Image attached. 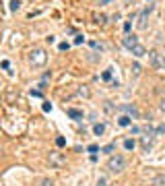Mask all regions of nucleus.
<instances>
[{"label": "nucleus", "instance_id": "f3484780", "mask_svg": "<svg viewBox=\"0 0 165 186\" xmlns=\"http://www.w3.org/2000/svg\"><path fill=\"white\" fill-rule=\"evenodd\" d=\"M39 186H56V184H54V180H50V178H43V180L39 182Z\"/></svg>", "mask_w": 165, "mask_h": 186}, {"label": "nucleus", "instance_id": "6e6552de", "mask_svg": "<svg viewBox=\"0 0 165 186\" xmlns=\"http://www.w3.org/2000/svg\"><path fill=\"white\" fill-rule=\"evenodd\" d=\"M122 110H124V112H128V116H132V118H138V110L134 108V105L126 103V105H122Z\"/></svg>", "mask_w": 165, "mask_h": 186}, {"label": "nucleus", "instance_id": "cd10ccee", "mask_svg": "<svg viewBox=\"0 0 165 186\" xmlns=\"http://www.w3.org/2000/svg\"><path fill=\"white\" fill-rule=\"evenodd\" d=\"M52 110V103H43V112H50Z\"/></svg>", "mask_w": 165, "mask_h": 186}, {"label": "nucleus", "instance_id": "39448f33", "mask_svg": "<svg viewBox=\"0 0 165 186\" xmlns=\"http://www.w3.org/2000/svg\"><path fill=\"white\" fill-rule=\"evenodd\" d=\"M122 43H124V46H126L128 50H132L134 46H138V37H136V35H130V33H128L126 37L122 39Z\"/></svg>", "mask_w": 165, "mask_h": 186}, {"label": "nucleus", "instance_id": "1a4fd4ad", "mask_svg": "<svg viewBox=\"0 0 165 186\" xmlns=\"http://www.w3.org/2000/svg\"><path fill=\"white\" fill-rule=\"evenodd\" d=\"M130 52H132V54H134L136 58H140V56H144V54H146V50H144V48L140 46V43H138V46H134V48L130 50Z\"/></svg>", "mask_w": 165, "mask_h": 186}, {"label": "nucleus", "instance_id": "0eeeda50", "mask_svg": "<svg viewBox=\"0 0 165 186\" xmlns=\"http://www.w3.org/2000/svg\"><path fill=\"white\" fill-rule=\"evenodd\" d=\"M66 114H68V116H70L72 120H83V112H81V110H76V108H68Z\"/></svg>", "mask_w": 165, "mask_h": 186}, {"label": "nucleus", "instance_id": "20e7f679", "mask_svg": "<svg viewBox=\"0 0 165 186\" xmlns=\"http://www.w3.org/2000/svg\"><path fill=\"white\" fill-rule=\"evenodd\" d=\"M50 163H52V165H56V167H60V165H64V163H66V159H64L62 153L52 151V153H50Z\"/></svg>", "mask_w": 165, "mask_h": 186}, {"label": "nucleus", "instance_id": "423d86ee", "mask_svg": "<svg viewBox=\"0 0 165 186\" xmlns=\"http://www.w3.org/2000/svg\"><path fill=\"white\" fill-rule=\"evenodd\" d=\"M149 58H151V62H153V66H157V68H161V62H163V58L159 56V52H155V50H151V52H149Z\"/></svg>", "mask_w": 165, "mask_h": 186}, {"label": "nucleus", "instance_id": "dca6fc26", "mask_svg": "<svg viewBox=\"0 0 165 186\" xmlns=\"http://www.w3.org/2000/svg\"><path fill=\"white\" fill-rule=\"evenodd\" d=\"M101 79H103V81H111V68H109V70H103V73H101Z\"/></svg>", "mask_w": 165, "mask_h": 186}, {"label": "nucleus", "instance_id": "9d476101", "mask_svg": "<svg viewBox=\"0 0 165 186\" xmlns=\"http://www.w3.org/2000/svg\"><path fill=\"white\" fill-rule=\"evenodd\" d=\"M140 143H142V149H144V151H149V149H151V145H153L151 135H144V137L140 139Z\"/></svg>", "mask_w": 165, "mask_h": 186}, {"label": "nucleus", "instance_id": "9b49d317", "mask_svg": "<svg viewBox=\"0 0 165 186\" xmlns=\"http://www.w3.org/2000/svg\"><path fill=\"white\" fill-rule=\"evenodd\" d=\"M118 124H120V126H130V124H132V118H130V116H120Z\"/></svg>", "mask_w": 165, "mask_h": 186}, {"label": "nucleus", "instance_id": "393cba45", "mask_svg": "<svg viewBox=\"0 0 165 186\" xmlns=\"http://www.w3.org/2000/svg\"><path fill=\"white\" fill-rule=\"evenodd\" d=\"M83 41H85L83 35H76V37H74V43H76V46H79V43H83Z\"/></svg>", "mask_w": 165, "mask_h": 186}, {"label": "nucleus", "instance_id": "72a5a7b5", "mask_svg": "<svg viewBox=\"0 0 165 186\" xmlns=\"http://www.w3.org/2000/svg\"><path fill=\"white\" fill-rule=\"evenodd\" d=\"M161 68H165V58H163V62H161Z\"/></svg>", "mask_w": 165, "mask_h": 186}, {"label": "nucleus", "instance_id": "a211bd4d", "mask_svg": "<svg viewBox=\"0 0 165 186\" xmlns=\"http://www.w3.org/2000/svg\"><path fill=\"white\" fill-rule=\"evenodd\" d=\"M132 75H134V77L140 75V64H132Z\"/></svg>", "mask_w": 165, "mask_h": 186}, {"label": "nucleus", "instance_id": "412c9836", "mask_svg": "<svg viewBox=\"0 0 165 186\" xmlns=\"http://www.w3.org/2000/svg\"><path fill=\"white\" fill-rule=\"evenodd\" d=\"M56 145H58V147H64V145H66V139H64V137H58V139H56Z\"/></svg>", "mask_w": 165, "mask_h": 186}, {"label": "nucleus", "instance_id": "b1692460", "mask_svg": "<svg viewBox=\"0 0 165 186\" xmlns=\"http://www.w3.org/2000/svg\"><path fill=\"white\" fill-rule=\"evenodd\" d=\"M58 48H60V50H62V52H64V50H68V48H70V43H68V41H62V43H60V46H58Z\"/></svg>", "mask_w": 165, "mask_h": 186}, {"label": "nucleus", "instance_id": "a878e982", "mask_svg": "<svg viewBox=\"0 0 165 186\" xmlns=\"http://www.w3.org/2000/svg\"><path fill=\"white\" fill-rule=\"evenodd\" d=\"M79 93H81V95H89V89H85V87H81V89H79Z\"/></svg>", "mask_w": 165, "mask_h": 186}, {"label": "nucleus", "instance_id": "7c9ffc66", "mask_svg": "<svg viewBox=\"0 0 165 186\" xmlns=\"http://www.w3.org/2000/svg\"><path fill=\"white\" fill-rule=\"evenodd\" d=\"M31 95H33V97H41V91L35 89V91H31Z\"/></svg>", "mask_w": 165, "mask_h": 186}, {"label": "nucleus", "instance_id": "473e14b6", "mask_svg": "<svg viewBox=\"0 0 165 186\" xmlns=\"http://www.w3.org/2000/svg\"><path fill=\"white\" fill-rule=\"evenodd\" d=\"M97 2H99V4H107V2H109V0H97Z\"/></svg>", "mask_w": 165, "mask_h": 186}, {"label": "nucleus", "instance_id": "bb28decb", "mask_svg": "<svg viewBox=\"0 0 165 186\" xmlns=\"http://www.w3.org/2000/svg\"><path fill=\"white\" fill-rule=\"evenodd\" d=\"M155 182H157V184H165V176H159V178L155 180Z\"/></svg>", "mask_w": 165, "mask_h": 186}, {"label": "nucleus", "instance_id": "2f4dec72", "mask_svg": "<svg viewBox=\"0 0 165 186\" xmlns=\"http://www.w3.org/2000/svg\"><path fill=\"white\" fill-rule=\"evenodd\" d=\"M159 108H161V112H165V99L161 101V105H159Z\"/></svg>", "mask_w": 165, "mask_h": 186}, {"label": "nucleus", "instance_id": "aec40b11", "mask_svg": "<svg viewBox=\"0 0 165 186\" xmlns=\"http://www.w3.org/2000/svg\"><path fill=\"white\" fill-rule=\"evenodd\" d=\"M87 151H89V153H97L99 151V145H89V147H87Z\"/></svg>", "mask_w": 165, "mask_h": 186}, {"label": "nucleus", "instance_id": "c85d7f7f", "mask_svg": "<svg viewBox=\"0 0 165 186\" xmlns=\"http://www.w3.org/2000/svg\"><path fill=\"white\" fill-rule=\"evenodd\" d=\"M8 66H11V64H8V60H2V68H4V70H8Z\"/></svg>", "mask_w": 165, "mask_h": 186}, {"label": "nucleus", "instance_id": "4be33fe9", "mask_svg": "<svg viewBox=\"0 0 165 186\" xmlns=\"http://www.w3.org/2000/svg\"><path fill=\"white\" fill-rule=\"evenodd\" d=\"M155 135H165V124H161V126H157V130H155Z\"/></svg>", "mask_w": 165, "mask_h": 186}, {"label": "nucleus", "instance_id": "f8f14e48", "mask_svg": "<svg viewBox=\"0 0 165 186\" xmlns=\"http://www.w3.org/2000/svg\"><path fill=\"white\" fill-rule=\"evenodd\" d=\"M93 132H95V135H97V137H101L103 135V132H105V124H95V126H93Z\"/></svg>", "mask_w": 165, "mask_h": 186}, {"label": "nucleus", "instance_id": "f03ea898", "mask_svg": "<svg viewBox=\"0 0 165 186\" xmlns=\"http://www.w3.org/2000/svg\"><path fill=\"white\" fill-rule=\"evenodd\" d=\"M29 60H31L33 66H43V64H46V60H48V54L37 48V50H33L31 54H29Z\"/></svg>", "mask_w": 165, "mask_h": 186}, {"label": "nucleus", "instance_id": "5701e85b", "mask_svg": "<svg viewBox=\"0 0 165 186\" xmlns=\"http://www.w3.org/2000/svg\"><path fill=\"white\" fill-rule=\"evenodd\" d=\"M130 29H132V23H130V21H126V23H124V31H126V35L130 33Z\"/></svg>", "mask_w": 165, "mask_h": 186}, {"label": "nucleus", "instance_id": "ddd939ff", "mask_svg": "<svg viewBox=\"0 0 165 186\" xmlns=\"http://www.w3.org/2000/svg\"><path fill=\"white\" fill-rule=\"evenodd\" d=\"M101 151H103V153H107V155H111V153L116 151V145H114V143H109V145H105V147H103Z\"/></svg>", "mask_w": 165, "mask_h": 186}, {"label": "nucleus", "instance_id": "7ed1b4c3", "mask_svg": "<svg viewBox=\"0 0 165 186\" xmlns=\"http://www.w3.org/2000/svg\"><path fill=\"white\" fill-rule=\"evenodd\" d=\"M151 11H153V4H149L140 15H138V29H146V21H149V13Z\"/></svg>", "mask_w": 165, "mask_h": 186}, {"label": "nucleus", "instance_id": "2eb2a0df", "mask_svg": "<svg viewBox=\"0 0 165 186\" xmlns=\"http://www.w3.org/2000/svg\"><path fill=\"white\" fill-rule=\"evenodd\" d=\"M21 8V0H11V11H19Z\"/></svg>", "mask_w": 165, "mask_h": 186}, {"label": "nucleus", "instance_id": "f257e3e1", "mask_svg": "<svg viewBox=\"0 0 165 186\" xmlns=\"http://www.w3.org/2000/svg\"><path fill=\"white\" fill-rule=\"evenodd\" d=\"M124 167H126V159L122 155H111L107 159V170L109 172H114V174H120V172H124Z\"/></svg>", "mask_w": 165, "mask_h": 186}, {"label": "nucleus", "instance_id": "c756f323", "mask_svg": "<svg viewBox=\"0 0 165 186\" xmlns=\"http://www.w3.org/2000/svg\"><path fill=\"white\" fill-rule=\"evenodd\" d=\"M97 186H105V178H99L97 180Z\"/></svg>", "mask_w": 165, "mask_h": 186}, {"label": "nucleus", "instance_id": "6ab92c4d", "mask_svg": "<svg viewBox=\"0 0 165 186\" xmlns=\"http://www.w3.org/2000/svg\"><path fill=\"white\" fill-rule=\"evenodd\" d=\"M105 21H107V17H103V15H97V17H95V23H101V25H103Z\"/></svg>", "mask_w": 165, "mask_h": 186}, {"label": "nucleus", "instance_id": "4468645a", "mask_svg": "<svg viewBox=\"0 0 165 186\" xmlns=\"http://www.w3.org/2000/svg\"><path fill=\"white\" fill-rule=\"evenodd\" d=\"M134 147H136V143H134L132 139H126V141H124V149H128V151H132Z\"/></svg>", "mask_w": 165, "mask_h": 186}]
</instances>
